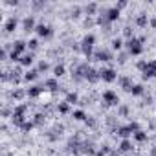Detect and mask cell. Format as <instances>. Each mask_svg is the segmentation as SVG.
Returning a JSON list of instances; mask_svg holds the SVG:
<instances>
[{"instance_id": "10", "label": "cell", "mask_w": 156, "mask_h": 156, "mask_svg": "<svg viewBox=\"0 0 156 156\" xmlns=\"http://www.w3.org/2000/svg\"><path fill=\"white\" fill-rule=\"evenodd\" d=\"M118 83L121 85V88H123L125 92H130L132 87H134V85H132V79H130L129 75H119V77H118Z\"/></svg>"}, {"instance_id": "33", "label": "cell", "mask_w": 156, "mask_h": 156, "mask_svg": "<svg viewBox=\"0 0 156 156\" xmlns=\"http://www.w3.org/2000/svg\"><path fill=\"white\" fill-rule=\"evenodd\" d=\"M130 94H132V96H143V94H145L143 85H134V87H132V90H130Z\"/></svg>"}, {"instance_id": "38", "label": "cell", "mask_w": 156, "mask_h": 156, "mask_svg": "<svg viewBox=\"0 0 156 156\" xmlns=\"http://www.w3.org/2000/svg\"><path fill=\"white\" fill-rule=\"evenodd\" d=\"M79 15H81V8H79V6H73V8L70 9V17H72V19H79Z\"/></svg>"}, {"instance_id": "16", "label": "cell", "mask_w": 156, "mask_h": 156, "mask_svg": "<svg viewBox=\"0 0 156 156\" xmlns=\"http://www.w3.org/2000/svg\"><path fill=\"white\" fill-rule=\"evenodd\" d=\"M79 94H77V92H68L66 94V98H64V101L68 103V105H79Z\"/></svg>"}, {"instance_id": "29", "label": "cell", "mask_w": 156, "mask_h": 156, "mask_svg": "<svg viewBox=\"0 0 156 156\" xmlns=\"http://www.w3.org/2000/svg\"><path fill=\"white\" fill-rule=\"evenodd\" d=\"M70 107H72V105H68L66 101H61V103H57V112H59V114H64V116H66V114L70 112Z\"/></svg>"}, {"instance_id": "14", "label": "cell", "mask_w": 156, "mask_h": 156, "mask_svg": "<svg viewBox=\"0 0 156 156\" xmlns=\"http://www.w3.org/2000/svg\"><path fill=\"white\" fill-rule=\"evenodd\" d=\"M26 92H28V98H39L42 92H46V88L44 85H35V87H30Z\"/></svg>"}, {"instance_id": "20", "label": "cell", "mask_w": 156, "mask_h": 156, "mask_svg": "<svg viewBox=\"0 0 156 156\" xmlns=\"http://www.w3.org/2000/svg\"><path fill=\"white\" fill-rule=\"evenodd\" d=\"M119 15H121V11H119L118 8H110L108 13H107V19H108L110 22H116V20H119Z\"/></svg>"}, {"instance_id": "1", "label": "cell", "mask_w": 156, "mask_h": 156, "mask_svg": "<svg viewBox=\"0 0 156 156\" xmlns=\"http://www.w3.org/2000/svg\"><path fill=\"white\" fill-rule=\"evenodd\" d=\"M125 48H127L129 55H141V53H143V44H141L140 39H136V37L129 39V41L125 42Z\"/></svg>"}, {"instance_id": "19", "label": "cell", "mask_w": 156, "mask_h": 156, "mask_svg": "<svg viewBox=\"0 0 156 156\" xmlns=\"http://www.w3.org/2000/svg\"><path fill=\"white\" fill-rule=\"evenodd\" d=\"M98 11H99V6H98L96 2H90V4L85 6V13H87V17H94Z\"/></svg>"}, {"instance_id": "24", "label": "cell", "mask_w": 156, "mask_h": 156, "mask_svg": "<svg viewBox=\"0 0 156 156\" xmlns=\"http://www.w3.org/2000/svg\"><path fill=\"white\" fill-rule=\"evenodd\" d=\"M132 136H134V140H136L138 143H145V141L149 140V134H147L145 130H138V132H134Z\"/></svg>"}, {"instance_id": "6", "label": "cell", "mask_w": 156, "mask_h": 156, "mask_svg": "<svg viewBox=\"0 0 156 156\" xmlns=\"http://www.w3.org/2000/svg\"><path fill=\"white\" fill-rule=\"evenodd\" d=\"M35 31H37V35H39V37H44V39H48V37H51V35H53V30H51V26H48V24H44V22L37 24Z\"/></svg>"}, {"instance_id": "44", "label": "cell", "mask_w": 156, "mask_h": 156, "mask_svg": "<svg viewBox=\"0 0 156 156\" xmlns=\"http://www.w3.org/2000/svg\"><path fill=\"white\" fill-rule=\"evenodd\" d=\"M9 114H11V116H13V110H11V108H9V107H6V105H4V108H2V116H4V118H8V116H9Z\"/></svg>"}, {"instance_id": "9", "label": "cell", "mask_w": 156, "mask_h": 156, "mask_svg": "<svg viewBox=\"0 0 156 156\" xmlns=\"http://www.w3.org/2000/svg\"><path fill=\"white\" fill-rule=\"evenodd\" d=\"M149 77H156V59L147 62V68L143 72V79H149Z\"/></svg>"}, {"instance_id": "26", "label": "cell", "mask_w": 156, "mask_h": 156, "mask_svg": "<svg viewBox=\"0 0 156 156\" xmlns=\"http://www.w3.org/2000/svg\"><path fill=\"white\" fill-rule=\"evenodd\" d=\"M64 72H66V68H64V64H62V62H59V64H55V66H53V75H55V79L62 77V75H64Z\"/></svg>"}, {"instance_id": "17", "label": "cell", "mask_w": 156, "mask_h": 156, "mask_svg": "<svg viewBox=\"0 0 156 156\" xmlns=\"http://www.w3.org/2000/svg\"><path fill=\"white\" fill-rule=\"evenodd\" d=\"M46 118H48V116H46L44 112H37V114L33 116V119H31V121L35 123V127H44V123H46Z\"/></svg>"}, {"instance_id": "40", "label": "cell", "mask_w": 156, "mask_h": 156, "mask_svg": "<svg viewBox=\"0 0 156 156\" xmlns=\"http://www.w3.org/2000/svg\"><path fill=\"white\" fill-rule=\"evenodd\" d=\"M96 24H98V22H96L92 17H87V19L83 20V26H85V28H92V26H96Z\"/></svg>"}, {"instance_id": "15", "label": "cell", "mask_w": 156, "mask_h": 156, "mask_svg": "<svg viewBox=\"0 0 156 156\" xmlns=\"http://www.w3.org/2000/svg\"><path fill=\"white\" fill-rule=\"evenodd\" d=\"M59 87H61V85H59V81L55 79V77H53V79H46V81H44V88L50 90V92H57Z\"/></svg>"}, {"instance_id": "39", "label": "cell", "mask_w": 156, "mask_h": 156, "mask_svg": "<svg viewBox=\"0 0 156 156\" xmlns=\"http://www.w3.org/2000/svg\"><path fill=\"white\" fill-rule=\"evenodd\" d=\"M123 35H125V37H127V41H129V39H132V37H134V30L127 24V26L123 28Z\"/></svg>"}, {"instance_id": "4", "label": "cell", "mask_w": 156, "mask_h": 156, "mask_svg": "<svg viewBox=\"0 0 156 156\" xmlns=\"http://www.w3.org/2000/svg\"><path fill=\"white\" fill-rule=\"evenodd\" d=\"M96 152H98V149H96V143H94L92 140H83V143H81V154L94 156Z\"/></svg>"}, {"instance_id": "41", "label": "cell", "mask_w": 156, "mask_h": 156, "mask_svg": "<svg viewBox=\"0 0 156 156\" xmlns=\"http://www.w3.org/2000/svg\"><path fill=\"white\" fill-rule=\"evenodd\" d=\"M33 127H35V123H33V121H26V123L20 127V130H24V132H30V130H33Z\"/></svg>"}, {"instance_id": "21", "label": "cell", "mask_w": 156, "mask_h": 156, "mask_svg": "<svg viewBox=\"0 0 156 156\" xmlns=\"http://www.w3.org/2000/svg\"><path fill=\"white\" fill-rule=\"evenodd\" d=\"M24 96H28V92H26V90H22V88H15V90L9 94V98H11L13 101H20Z\"/></svg>"}, {"instance_id": "12", "label": "cell", "mask_w": 156, "mask_h": 156, "mask_svg": "<svg viewBox=\"0 0 156 156\" xmlns=\"http://www.w3.org/2000/svg\"><path fill=\"white\" fill-rule=\"evenodd\" d=\"M17 26H19V19L13 15V17H9L8 22L4 24V31H6V33H13V31L17 30Z\"/></svg>"}, {"instance_id": "23", "label": "cell", "mask_w": 156, "mask_h": 156, "mask_svg": "<svg viewBox=\"0 0 156 156\" xmlns=\"http://www.w3.org/2000/svg\"><path fill=\"white\" fill-rule=\"evenodd\" d=\"M31 64H33V53H31V51H30V53H24V55L20 57V66H26V68H28V66H31Z\"/></svg>"}, {"instance_id": "47", "label": "cell", "mask_w": 156, "mask_h": 156, "mask_svg": "<svg viewBox=\"0 0 156 156\" xmlns=\"http://www.w3.org/2000/svg\"><path fill=\"white\" fill-rule=\"evenodd\" d=\"M149 26H151V28H154V30H156V17H152V19H151V20H149Z\"/></svg>"}, {"instance_id": "11", "label": "cell", "mask_w": 156, "mask_h": 156, "mask_svg": "<svg viewBox=\"0 0 156 156\" xmlns=\"http://www.w3.org/2000/svg\"><path fill=\"white\" fill-rule=\"evenodd\" d=\"M149 20H151V19H149V17H147V13H143V11H141V13H138V15L134 17V24H136L138 28H147Z\"/></svg>"}, {"instance_id": "30", "label": "cell", "mask_w": 156, "mask_h": 156, "mask_svg": "<svg viewBox=\"0 0 156 156\" xmlns=\"http://www.w3.org/2000/svg\"><path fill=\"white\" fill-rule=\"evenodd\" d=\"M123 46H125V42H123V39H121V37H114V39H112V50L119 51Z\"/></svg>"}, {"instance_id": "8", "label": "cell", "mask_w": 156, "mask_h": 156, "mask_svg": "<svg viewBox=\"0 0 156 156\" xmlns=\"http://www.w3.org/2000/svg\"><path fill=\"white\" fill-rule=\"evenodd\" d=\"M85 79L88 81V83H98L99 79H101V75H99V70H96V68H88L87 70V75H85Z\"/></svg>"}, {"instance_id": "2", "label": "cell", "mask_w": 156, "mask_h": 156, "mask_svg": "<svg viewBox=\"0 0 156 156\" xmlns=\"http://www.w3.org/2000/svg\"><path fill=\"white\" fill-rule=\"evenodd\" d=\"M101 101H103V108H108L110 105H119V98L114 90H105L103 96H101Z\"/></svg>"}, {"instance_id": "49", "label": "cell", "mask_w": 156, "mask_h": 156, "mask_svg": "<svg viewBox=\"0 0 156 156\" xmlns=\"http://www.w3.org/2000/svg\"><path fill=\"white\" fill-rule=\"evenodd\" d=\"M151 156H156V145H154V147H151Z\"/></svg>"}, {"instance_id": "25", "label": "cell", "mask_w": 156, "mask_h": 156, "mask_svg": "<svg viewBox=\"0 0 156 156\" xmlns=\"http://www.w3.org/2000/svg\"><path fill=\"white\" fill-rule=\"evenodd\" d=\"M110 151H112V149H110V145H108V143H101V145H99V149H98V152H96V156H108V154H110Z\"/></svg>"}, {"instance_id": "46", "label": "cell", "mask_w": 156, "mask_h": 156, "mask_svg": "<svg viewBox=\"0 0 156 156\" xmlns=\"http://www.w3.org/2000/svg\"><path fill=\"white\" fill-rule=\"evenodd\" d=\"M143 103H145V105H152V98H151V96H145V98H143Z\"/></svg>"}, {"instance_id": "13", "label": "cell", "mask_w": 156, "mask_h": 156, "mask_svg": "<svg viewBox=\"0 0 156 156\" xmlns=\"http://www.w3.org/2000/svg\"><path fill=\"white\" fill-rule=\"evenodd\" d=\"M11 46H13V50H11V51H15V53H19V55H24V50L28 48V42L19 39V41L11 42Z\"/></svg>"}, {"instance_id": "36", "label": "cell", "mask_w": 156, "mask_h": 156, "mask_svg": "<svg viewBox=\"0 0 156 156\" xmlns=\"http://www.w3.org/2000/svg\"><path fill=\"white\" fill-rule=\"evenodd\" d=\"M127 59H129V51H119L116 61H118L119 64H125V62H127Z\"/></svg>"}, {"instance_id": "45", "label": "cell", "mask_w": 156, "mask_h": 156, "mask_svg": "<svg viewBox=\"0 0 156 156\" xmlns=\"http://www.w3.org/2000/svg\"><path fill=\"white\" fill-rule=\"evenodd\" d=\"M127 6H129V4H127V2H125V0H121V2H118V4H116V6H114V8H118V9H119V11H121V9H123V8H127Z\"/></svg>"}, {"instance_id": "5", "label": "cell", "mask_w": 156, "mask_h": 156, "mask_svg": "<svg viewBox=\"0 0 156 156\" xmlns=\"http://www.w3.org/2000/svg\"><path fill=\"white\" fill-rule=\"evenodd\" d=\"M99 75H101V79L107 81V83H112V81L118 79V73H116L114 68H101L99 70Z\"/></svg>"}, {"instance_id": "37", "label": "cell", "mask_w": 156, "mask_h": 156, "mask_svg": "<svg viewBox=\"0 0 156 156\" xmlns=\"http://www.w3.org/2000/svg\"><path fill=\"white\" fill-rule=\"evenodd\" d=\"M48 70H50L48 61H41V62H39V66H37V72H39V73H42V72H48Z\"/></svg>"}, {"instance_id": "48", "label": "cell", "mask_w": 156, "mask_h": 156, "mask_svg": "<svg viewBox=\"0 0 156 156\" xmlns=\"http://www.w3.org/2000/svg\"><path fill=\"white\" fill-rule=\"evenodd\" d=\"M108 156H121V152H119V151H110Z\"/></svg>"}, {"instance_id": "43", "label": "cell", "mask_w": 156, "mask_h": 156, "mask_svg": "<svg viewBox=\"0 0 156 156\" xmlns=\"http://www.w3.org/2000/svg\"><path fill=\"white\" fill-rule=\"evenodd\" d=\"M136 68L141 70V72H145V68H147V61H138V62H136Z\"/></svg>"}, {"instance_id": "28", "label": "cell", "mask_w": 156, "mask_h": 156, "mask_svg": "<svg viewBox=\"0 0 156 156\" xmlns=\"http://www.w3.org/2000/svg\"><path fill=\"white\" fill-rule=\"evenodd\" d=\"M81 44H85V46H92V48H94V44H96V35H94V33H87Z\"/></svg>"}, {"instance_id": "3", "label": "cell", "mask_w": 156, "mask_h": 156, "mask_svg": "<svg viewBox=\"0 0 156 156\" xmlns=\"http://www.w3.org/2000/svg\"><path fill=\"white\" fill-rule=\"evenodd\" d=\"M94 59L96 61H101V62H110L114 59V55H112V51L108 48H98L94 51Z\"/></svg>"}, {"instance_id": "31", "label": "cell", "mask_w": 156, "mask_h": 156, "mask_svg": "<svg viewBox=\"0 0 156 156\" xmlns=\"http://www.w3.org/2000/svg\"><path fill=\"white\" fill-rule=\"evenodd\" d=\"M72 118H73L75 121H85V119H87V114H85L83 110H73V112H72Z\"/></svg>"}, {"instance_id": "22", "label": "cell", "mask_w": 156, "mask_h": 156, "mask_svg": "<svg viewBox=\"0 0 156 156\" xmlns=\"http://www.w3.org/2000/svg\"><path fill=\"white\" fill-rule=\"evenodd\" d=\"M134 147H132V141L130 140H121V143H119V147H118V151L119 152H130Z\"/></svg>"}, {"instance_id": "34", "label": "cell", "mask_w": 156, "mask_h": 156, "mask_svg": "<svg viewBox=\"0 0 156 156\" xmlns=\"http://www.w3.org/2000/svg\"><path fill=\"white\" fill-rule=\"evenodd\" d=\"M85 125H87L88 129H96V127H98V119H96L94 116H87V119H85Z\"/></svg>"}, {"instance_id": "42", "label": "cell", "mask_w": 156, "mask_h": 156, "mask_svg": "<svg viewBox=\"0 0 156 156\" xmlns=\"http://www.w3.org/2000/svg\"><path fill=\"white\" fill-rule=\"evenodd\" d=\"M127 127L130 129V132H132V134H134V132H138V130H141V129H140V123H138V121H130V123H129Z\"/></svg>"}, {"instance_id": "32", "label": "cell", "mask_w": 156, "mask_h": 156, "mask_svg": "<svg viewBox=\"0 0 156 156\" xmlns=\"http://www.w3.org/2000/svg\"><path fill=\"white\" fill-rule=\"evenodd\" d=\"M129 112H130V108H129L127 105H118V116H119V118H127Z\"/></svg>"}, {"instance_id": "35", "label": "cell", "mask_w": 156, "mask_h": 156, "mask_svg": "<svg viewBox=\"0 0 156 156\" xmlns=\"http://www.w3.org/2000/svg\"><path fill=\"white\" fill-rule=\"evenodd\" d=\"M37 48H39V39H30V41H28V50L33 53Z\"/></svg>"}, {"instance_id": "18", "label": "cell", "mask_w": 156, "mask_h": 156, "mask_svg": "<svg viewBox=\"0 0 156 156\" xmlns=\"http://www.w3.org/2000/svg\"><path fill=\"white\" fill-rule=\"evenodd\" d=\"M112 132H116V136H119V138H123V140H129V136L132 134L130 132V129L125 125V127H118L116 130H112Z\"/></svg>"}, {"instance_id": "27", "label": "cell", "mask_w": 156, "mask_h": 156, "mask_svg": "<svg viewBox=\"0 0 156 156\" xmlns=\"http://www.w3.org/2000/svg\"><path fill=\"white\" fill-rule=\"evenodd\" d=\"M37 77H39V72H37V70H28V72L24 73V81L30 83V81H35Z\"/></svg>"}, {"instance_id": "7", "label": "cell", "mask_w": 156, "mask_h": 156, "mask_svg": "<svg viewBox=\"0 0 156 156\" xmlns=\"http://www.w3.org/2000/svg\"><path fill=\"white\" fill-rule=\"evenodd\" d=\"M35 28H37V24H35V17H33V15H28V17L22 19V30H24L26 33L35 31Z\"/></svg>"}]
</instances>
